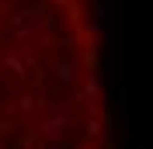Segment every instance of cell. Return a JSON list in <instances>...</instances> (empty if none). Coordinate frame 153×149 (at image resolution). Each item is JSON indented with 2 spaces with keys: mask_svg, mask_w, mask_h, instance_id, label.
I'll return each mask as SVG.
<instances>
[{
  "mask_svg": "<svg viewBox=\"0 0 153 149\" xmlns=\"http://www.w3.org/2000/svg\"><path fill=\"white\" fill-rule=\"evenodd\" d=\"M97 18L87 0H0V149H105Z\"/></svg>",
  "mask_w": 153,
  "mask_h": 149,
  "instance_id": "1",
  "label": "cell"
}]
</instances>
